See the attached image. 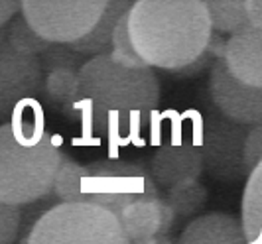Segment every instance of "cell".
Wrapping results in <instances>:
<instances>
[{
	"label": "cell",
	"instance_id": "obj_1",
	"mask_svg": "<svg viewBox=\"0 0 262 244\" xmlns=\"http://www.w3.org/2000/svg\"><path fill=\"white\" fill-rule=\"evenodd\" d=\"M160 104L154 67H126L108 53L89 57L77 71L73 118L108 140H136Z\"/></svg>",
	"mask_w": 262,
	"mask_h": 244
},
{
	"label": "cell",
	"instance_id": "obj_2",
	"mask_svg": "<svg viewBox=\"0 0 262 244\" xmlns=\"http://www.w3.org/2000/svg\"><path fill=\"white\" fill-rule=\"evenodd\" d=\"M61 158V138L46 130L41 104L20 103L0 124V201L24 205L48 195Z\"/></svg>",
	"mask_w": 262,
	"mask_h": 244
},
{
	"label": "cell",
	"instance_id": "obj_3",
	"mask_svg": "<svg viewBox=\"0 0 262 244\" xmlns=\"http://www.w3.org/2000/svg\"><path fill=\"white\" fill-rule=\"evenodd\" d=\"M126 30L142 61L162 71L193 61L211 36L203 0H134Z\"/></svg>",
	"mask_w": 262,
	"mask_h": 244
},
{
	"label": "cell",
	"instance_id": "obj_4",
	"mask_svg": "<svg viewBox=\"0 0 262 244\" xmlns=\"http://www.w3.org/2000/svg\"><path fill=\"white\" fill-rule=\"evenodd\" d=\"M52 191L59 201H89L113 213L138 199H158L162 193L142 162L99 160L89 166L63 154Z\"/></svg>",
	"mask_w": 262,
	"mask_h": 244
},
{
	"label": "cell",
	"instance_id": "obj_5",
	"mask_svg": "<svg viewBox=\"0 0 262 244\" xmlns=\"http://www.w3.org/2000/svg\"><path fill=\"white\" fill-rule=\"evenodd\" d=\"M28 244H128L117 213L89 201L48 207L32 225Z\"/></svg>",
	"mask_w": 262,
	"mask_h": 244
},
{
	"label": "cell",
	"instance_id": "obj_6",
	"mask_svg": "<svg viewBox=\"0 0 262 244\" xmlns=\"http://www.w3.org/2000/svg\"><path fill=\"white\" fill-rule=\"evenodd\" d=\"M105 4L106 0H22L20 12L41 38L69 43L97 24Z\"/></svg>",
	"mask_w": 262,
	"mask_h": 244
},
{
	"label": "cell",
	"instance_id": "obj_7",
	"mask_svg": "<svg viewBox=\"0 0 262 244\" xmlns=\"http://www.w3.org/2000/svg\"><path fill=\"white\" fill-rule=\"evenodd\" d=\"M249 124L236 122L215 108L199 128V148L203 158V171L219 181L247 180L250 171L245 167L243 144Z\"/></svg>",
	"mask_w": 262,
	"mask_h": 244
},
{
	"label": "cell",
	"instance_id": "obj_8",
	"mask_svg": "<svg viewBox=\"0 0 262 244\" xmlns=\"http://www.w3.org/2000/svg\"><path fill=\"white\" fill-rule=\"evenodd\" d=\"M41 65L38 55L14 50L0 28V120H8L14 108L28 99H38L41 91Z\"/></svg>",
	"mask_w": 262,
	"mask_h": 244
},
{
	"label": "cell",
	"instance_id": "obj_9",
	"mask_svg": "<svg viewBox=\"0 0 262 244\" xmlns=\"http://www.w3.org/2000/svg\"><path fill=\"white\" fill-rule=\"evenodd\" d=\"M148 169L160 189L199 180L203 173L199 136L185 132L182 126H173L170 138L158 146Z\"/></svg>",
	"mask_w": 262,
	"mask_h": 244
},
{
	"label": "cell",
	"instance_id": "obj_10",
	"mask_svg": "<svg viewBox=\"0 0 262 244\" xmlns=\"http://www.w3.org/2000/svg\"><path fill=\"white\" fill-rule=\"evenodd\" d=\"M209 69V95L215 108L236 122L249 126L260 124L262 87H254L233 77L221 57H217Z\"/></svg>",
	"mask_w": 262,
	"mask_h": 244
},
{
	"label": "cell",
	"instance_id": "obj_11",
	"mask_svg": "<svg viewBox=\"0 0 262 244\" xmlns=\"http://www.w3.org/2000/svg\"><path fill=\"white\" fill-rule=\"evenodd\" d=\"M128 244H150L154 236H171L178 217L173 215L164 197L138 199L124 205L117 213Z\"/></svg>",
	"mask_w": 262,
	"mask_h": 244
},
{
	"label": "cell",
	"instance_id": "obj_12",
	"mask_svg": "<svg viewBox=\"0 0 262 244\" xmlns=\"http://www.w3.org/2000/svg\"><path fill=\"white\" fill-rule=\"evenodd\" d=\"M229 36L221 52L225 67L238 81L262 87V28L247 24Z\"/></svg>",
	"mask_w": 262,
	"mask_h": 244
},
{
	"label": "cell",
	"instance_id": "obj_13",
	"mask_svg": "<svg viewBox=\"0 0 262 244\" xmlns=\"http://www.w3.org/2000/svg\"><path fill=\"white\" fill-rule=\"evenodd\" d=\"M178 240L182 244H247L241 218L227 213H207L193 218Z\"/></svg>",
	"mask_w": 262,
	"mask_h": 244
},
{
	"label": "cell",
	"instance_id": "obj_14",
	"mask_svg": "<svg viewBox=\"0 0 262 244\" xmlns=\"http://www.w3.org/2000/svg\"><path fill=\"white\" fill-rule=\"evenodd\" d=\"M134 0H106L105 8L99 16L97 24L83 36V38L75 39V41H69V46L81 52L85 55H99V53H108L111 50V36H113V30L117 26V22L128 12V8L132 6Z\"/></svg>",
	"mask_w": 262,
	"mask_h": 244
},
{
	"label": "cell",
	"instance_id": "obj_15",
	"mask_svg": "<svg viewBox=\"0 0 262 244\" xmlns=\"http://www.w3.org/2000/svg\"><path fill=\"white\" fill-rule=\"evenodd\" d=\"M77 71L71 67H55L43 73L39 95L59 113L73 118V99L77 91Z\"/></svg>",
	"mask_w": 262,
	"mask_h": 244
},
{
	"label": "cell",
	"instance_id": "obj_16",
	"mask_svg": "<svg viewBox=\"0 0 262 244\" xmlns=\"http://www.w3.org/2000/svg\"><path fill=\"white\" fill-rule=\"evenodd\" d=\"M241 227L247 244H258L262 240V162L247 175Z\"/></svg>",
	"mask_w": 262,
	"mask_h": 244
},
{
	"label": "cell",
	"instance_id": "obj_17",
	"mask_svg": "<svg viewBox=\"0 0 262 244\" xmlns=\"http://www.w3.org/2000/svg\"><path fill=\"white\" fill-rule=\"evenodd\" d=\"M164 201L168 203L173 215L178 217V223L197 215L205 203H207V189L199 180L178 183L166 189V195H162Z\"/></svg>",
	"mask_w": 262,
	"mask_h": 244
},
{
	"label": "cell",
	"instance_id": "obj_18",
	"mask_svg": "<svg viewBox=\"0 0 262 244\" xmlns=\"http://www.w3.org/2000/svg\"><path fill=\"white\" fill-rule=\"evenodd\" d=\"M209 16L211 30L219 34H233L249 24L245 0H203Z\"/></svg>",
	"mask_w": 262,
	"mask_h": 244
},
{
	"label": "cell",
	"instance_id": "obj_19",
	"mask_svg": "<svg viewBox=\"0 0 262 244\" xmlns=\"http://www.w3.org/2000/svg\"><path fill=\"white\" fill-rule=\"evenodd\" d=\"M6 28V39L10 41L14 50L28 55H39L48 48V39L41 38L34 28L28 24V20L22 16V12L14 14L12 18L4 24Z\"/></svg>",
	"mask_w": 262,
	"mask_h": 244
},
{
	"label": "cell",
	"instance_id": "obj_20",
	"mask_svg": "<svg viewBox=\"0 0 262 244\" xmlns=\"http://www.w3.org/2000/svg\"><path fill=\"white\" fill-rule=\"evenodd\" d=\"M223 46H225L223 36H221L219 32L211 30V36H209L207 46L203 48V52L199 53L193 61L182 65V67H178V69H170V71H166V73H170L171 77H176V79L197 77V75H201L205 69H209L211 65L215 63V59H217V57H221Z\"/></svg>",
	"mask_w": 262,
	"mask_h": 244
},
{
	"label": "cell",
	"instance_id": "obj_21",
	"mask_svg": "<svg viewBox=\"0 0 262 244\" xmlns=\"http://www.w3.org/2000/svg\"><path fill=\"white\" fill-rule=\"evenodd\" d=\"M41 73L55 69V67H71L79 69L81 65L89 59V55L81 52H75L69 43H59V41H50L48 48L38 55Z\"/></svg>",
	"mask_w": 262,
	"mask_h": 244
},
{
	"label": "cell",
	"instance_id": "obj_22",
	"mask_svg": "<svg viewBox=\"0 0 262 244\" xmlns=\"http://www.w3.org/2000/svg\"><path fill=\"white\" fill-rule=\"evenodd\" d=\"M108 55L113 61H117L120 65H126V67H144L142 57L136 53L134 46L128 36V30H126V14L117 22V26L113 30V36H111V50Z\"/></svg>",
	"mask_w": 262,
	"mask_h": 244
},
{
	"label": "cell",
	"instance_id": "obj_23",
	"mask_svg": "<svg viewBox=\"0 0 262 244\" xmlns=\"http://www.w3.org/2000/svg\"><path fill=\"white\" fill-rule=\"evenodd\" d=\"M22 207L0 201V244H12L18 240Z\"/></svg>",
	"mask_w": 262,
	"mask_h": 244
},
{
	"label": "cell",
	"instance_id": "obj_24",
	"mask_svg": "<svg viewBox=\"0 0 262 244\" xmlns=\"http://www.w3.org/2000/svg\"><path fill=\"white\" fill-rule=\"evenodd\" d=\"M243 160H245V167L252 169L262 162V126H250L247 132V138L243 144Z\"/></svg>",
	"mask_w": 262,
	"mask_h": 244
},
{
	"label": "cell",
	"instance_id": "obj_25",
	"mask_svg": "<svg viewBox=\"0 0 262 244\" xmlns=\"http://www.w3.org/2000/svg\"><path fill=\"white\" fill-rule=\"evenodd\" d=\"M245 10L250 26L262 28V0H245Z\"/></svg>",
	"mask_w": 262,
	"mask_h": 244
},
{
	"label": "cell",
	"instance_id": "obj_26",
	"mask_svg": "<svg viewBox=\"0 0 262 244\" xmlns=\"http://www.w3.org/2000/svg\"><path fill=\"white\" fill-rule=\"evenodd\" d=\"M22 0H0V28L4 26L14 14L20 12Z\"/></svg>",
	"mask_w": 262,
	"mask_h": 244
}]
</instances>
